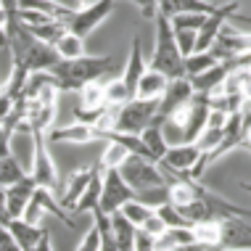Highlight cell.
<instances>
[{
    "label": "cell",
    "mask_w": 251,
    "mask_h": 251,
    "mask_svg": "<svg viewBox=\"0 0 251 251\" xmlns=\"http://www.w3.org/2000/svg\"><path fill=\"white\" fill-rule=\"evenodd\" d=\"M117 69L111 56H85L82 58H72V61H58L50 69V77L56 79V90H74L79 93L85 85L100 82L106 79V74H111Z\"/></svg>",
    "instance_id": "6da1fadb"
},
{
    "label": "cell",
    "mask_w": 251,
    "mask_h": 251,
    "mask_svg": "<svg viewBox=\"0 0 251 251\" xmlns=\"http://www.w3.org/2000/svg\"><path fill=\"white\" fill-rule=\"evenodd\" d=\"M153 22H156V45H153L151 58H148V69L164 74L169 82L185 77V58H182L180 50H177L169 19L161 16V13H156Z\"/></svg>",
    "instance_id": "7a4b0ae2"
},
{
    "label": "cell",
    "mask_w": 251,
    "mask_h": 251,
    "mask_svg": "<svg viewBox=\"0 0 251 251\" xmlns=\"http://www.w3.org/2000/svg\"><path fill=\"white\" fill-rule=\"evenodd\" d=\"M117 172L122 175V180L135 191V196H148L151 191H164L167 188V175L159 169V164L148 161L146 156H135L127 153V159L117 167Z\"/></svg>",
    "instance_id": "3957f363"
},
{
    "label": "cell",
    "mask_w": 251,
    "mask_h": 251,
    "mask_svg": "<svg viewBox=\"0 0 251 251\" xmlns=\"http://www.w3.org/2000/svg\"><path fill=\"white\" fill-rule=\"evenodd\" d=\"M114 5H117V0H87V3H79L77 8L72 11V16L64 22L66 32H72V35L85 40L87 35H93V32L111 16Z\"/></svg>",
    "instance_id": "277c9868"
},
{
    "label": "cell",
    "mask_w": 251,
    "mask_h": 251,
    "mask_svg": "<svg viewBox=\"0 0 251 251\" xmlns=\"http://www.w3.org/2000/svg\"><path fill=\"white\" fill-rule=\"evenodd\" d=\"M156 117H159V100L130 98L127 103H122L117 108L114 132H119V135H140Z\"/></svg>",
    "instance_id": "5b68a950"
},
{
    "label": "cell",
    "mask_w": 251,
    "mask_h": 251,
    "mask_svg": "<svg viewBox=\"0 0 251 251\" xmlns=\"http://www.w3.org/2000/svg\"><path fill=\"white\" fill-rule=\"evenodd\" d=\"M32 135V161H29V175L35 180L37 188H45V191H56L58 188V169H56V161L50 156V143L45 138V132H29Z\"/></svg>",
    "instance_id": "8992f818"
},
{
    "label": "cell",
    "mask_w": 251,
    "mask_h": 251,
    "mask_svg": "<svg viewBox=\"0 0 251 251\" xmlns=\"http://www.w3.org/2000/svg\"><path fill=\"white\" fill-rule=\"evenodd\" d=\"M132 199H138V196H135L132 188L122 180V175L117 169H103V177H100V203H98L100 212L111 217Z\"/></svg>",
    "instance_id": "52a82bcc"
},
{
    "label": "cell",
    "mask_w": 251,
    "mask_h": 251,
    "mask_svg": "<svg viewBox=\"0 0 251 251\" xmlns=\"http://www.w3.org/2000/svg\"><path fill=\"white\" fill-rule=\"evenodd\" d=\"M48 214L58 217L61 222H66L69 227H74V220H72L69 214H66V209H61V203L56 201V196H53L50 191H45V188H37V191L32 193L29 203H26L22 220L26 222V225L43 227V222H45V217H48Z\"/></svg>",
    "instance_id": "ba28073f"
},
{
    "label": "cell",
    "mask_w": 251,
    "mask_h": 251,
    "mask_svg": "<svg viewBox=\"0 0 251 251\" xmlns=\"http://www.w3.org/2000/svg\"><path fill=\"white\" fill-rule=\"evenodd\" d=\"M238 8H241L238 0L225 3V5H214V11L203 19L201 29L196 32V50H212V45L217 43L220 32L225 29V24L235 16V11H238Z\"/></svg>",
    "instance_id": "9c48e42d"
},
{
    "label": "cell",
    "mask_w": 251,
    "mask_h": 251,
    "mask_svg": "<svg viewBox=\"0 0 251 251\" xmlns=\"http://www.w3.org/2000/svg\"><path fill=\"white\" fill-rule=\"evenodd\" d=\"M199 156H201V151L193 143L172 146V148H167L164 159L159 161V169L164 175H172V177H185L188 180V175H191V169L196 167Z\"/></svg>",
    "instance_id": "30bf717a"
},
{
    "label": "cell",
    "mask_w": 251,
    "mask_h": 251,
    "mask_svg": "<svg viewBox=\"0 0 251 251\" xmlns=\"http://www.w3.org/2000/svg\"><path fill=\"white\" fill-rule=\"evenodd\" d=\"M11 61H13L11 66H19V69H24L26 74H35V72H50L61 58H58V53L53 45H45V43H40V40H35L22 56H16Z\"/></svg>",
    "instance_id": "8fae6325"
},
{
    "label": "cell",
    "mask_w": 251,
    "mask_h": 251,
    "mask_svg": "<svg viewBox=\"0 0 251 251\" xmlns=\"http://www.w3.org/2000/svg\"><path fill=\"white\" fill-rule=\"evenodd\" d=\"M3 191H5V220H22L26 203H29L32 193L37 191V185H35V180H32L29 175H24L19 182L3 188Z\"/></svg>",
    "instance_id": "7c38bea8"
},
{
    "label": "cell",
    "mask_w": 251,
    "mask_h": 251,
    "mask_svg": "<svg viewBox=\"0 0 251 251\" xmlns=\"http://www.w3.org/2000/svg\"><path fill=\"white\" fill-rule=\"evenodd\" d=\"M148 69V61L143 56V43H140V37L135 35L132 43H130V53H127V61H125V69H122V85H125L127 96H135V85H138V79L146 74Z\"/></svg>",
    "instance_id": "4fadbf2b"
},
{
    "label": "cell",
    "mask_w": 251,
    "mask_h": 251,
    "mask_svg": "<svg viewBox=\"0 0 251 251\" xmlns=\"http://www.w3.org/2000/svg\"><path fill=\"white\" fill-rule=\"evenodd\" d=\"M45 138H48V143H66V146H85L93 143V140H103L96 127L82 125V122H74V125L66 127H50Z\"/></svg>",
    "instance_id": "5bb4252c"
},
{
    "label": "cell",
    "mask_w": 251,
    "mask_h": 251,
    "mask_svg": "<svg viewBox=\"0 0 251 251\" xmlns=\"http://www.w3.org/2000/svg\"><path fill=\"white\" fill-rule=\"evenodd\" d=\"M230 72H233L230 61H217L212 69L196 74V77H188V79H191L193 93H201V96H214V93L222 90V85H225V79H227Z\"/></svg>",
    "instance_id": "9a60e30c"
},
{
    "label": "cell",
    "mask_w": 251,
    "mask_h": 251,
    "mask_svg": "<svg viewBox=\"0 0 251 251\" xmlns=\"http://www.w3.org/2000/svg\"><path fill=\"white\" fill-rule=\"evenodd\" d=\"M193 98V87H191V79L188 77H180V79H172V82L167 85L164 96L159 98V119H167L169 114L175 111V108L191 103Z\"/></svg>",
    "instance_id": "2e32d148"
},
{
    "label": "cell",
    "mask_w": 251,
    "mask_h": 251,
    "mask_svg": "<svg viewBox=\"0 0 251 251\" xmlns=\"http://www.w3.org/2000/svg\"><path fill=\"white\" fill-rule=\"evenodd\" d=\"M93 172H96V164H90V167H79V169H74L69 177H66L64 191H61V196L56 199V201L61 203V209H74L77 199L82 196V191L87 188V182H90Z\"/></svg>",
    "instance_id": "e0dca14e"
},
{
    "label": "cell",
    "mask_w": 251,
    "mask_h": 251,
    "mask_svg": "<svg viewBox=\"0 0 251 251\" xmlns=\"http://www.w3.org/2000/svg\"><path fill=\"white\" fill-rule=\"evenodd\" d=\"M161 122H164V119L156 117V119L151 122V125H148L146 130L138 135L140 143H143V148H146V159H148V161H153V164H159V161L164 159V153H167V148H169Z\"/></svg>",
    "instance_id": "ac0fdd59"
},
{
    "label": "cell",
    "mask_w": 251,
    "mask_h": 251,
    "mask_svg": "<svg viewBox=\"0 0 251 251\" xmlns=\"http://www.w3.org/2000/svg\"><path fill=\"white\" fill-rule=\"evenodd\" d=\"M156 3V13L172 19V16H182V13H212L214 3L209 0H153Z\"/></svg>",
    "instance_id": "d6986e66"
},
{
    "label": "cell",
    "mask_w": 251,
    "mask_h": 251,
    "mask_svg": "<svg viewBox=\"0 0 251 251\" xmlns=\"http://www.w3.org/2000/svg\"><path fill=\"white\" fill-rule=\"evenodd\" d=\"M167 85H169V79L164 77V74L146 69V74L138 79V85H135V96H132V98H140V100H159L161 96H164Z\"/></svg>",
    "instance_id": "ffe728a7"
},
{
    "label": "cell",
    "mask_w": 251,
    "mask_h": 251,
    "mask_svg": "<svg viewBox=\"0 0 251 251\" xmlns=\"http://www.w3.org/2000/svg\"><path fill=\"white\" fill-rule=\"evenodd\" d=\"M5 230L13 235V241L19 243L22 251H32L37 246V241L43 238L45 227H35V225H26L24 220H8L5 222Z\"/></svg>",
    "instance_id": "44dd1931"
},
{
    "label": "cell",
    "mask_w": 251,
    "mask_h": 251,
    "mask_svg": "<svg viewBox=\"0 0 251 251\" xmlns=\"http://www.w3.org/2000/svg\"><path fill=\"white\" fill-rule=\"evenodd\" d=\"M100 177H103V169L96 164V172H93L87 188L82 191V196L77 199V203H74V212H77V214H85V212L93 214L98 209V203H100Z\"/></svg>",
    "instance_id": "7402d4cb"
},
{
    "label": "cell",
    "mask_w": 251,
    "mask_h": 251,
    "mask_svg": "<svg viewBox=\"0 0 251 251\" xmlns=\"http://www.w3.org/2000/svg\"><path fill=\"white\" fill-rule=\"evenodd\" d=\"M185 243H196L191 227H169L156 238L153 246H156V251H172L177 246H185Z\"/></svg>",
    "instance_id": "603a6c76"
},
{
    "label": "cell",
    "mask_w": 251,
    "mask_h": 251,
    "mask_svg": "<svg viewBox=\"0 0 251 251\" xmlns=\"http://www.w3.org/2000/svg\"><path fill=\"white\" fill-rule=\"evenodd\" d=\"M53 48H56V53H58L61 61L82 58V56H85V40L77 37V35H72V32H64V37H61L58 43L53 45Z\"/></svg>",
    "instance_id": "cb8c5ba5"
},
{
    "label": "cell",
    "mask_w": 251,
    "mask_h": 251,
    "mask_svg": "<svg viewBox=\"0 0 251 251\" xmlns=\"http://www.w3.org/2000/svg\"><path fill=\"white\" fill-rule=\"evenodd\" d=\"M26 175V169L22 167V161L16 159V156H3L0 159V188H8L13 182H19Z\"/></svg>",
    "instance_id": "d4e9b609"
},
{
    "label": "cell",
    "mask_w": 251,
    "mask_h": 251,
    "mask_svg": "<svg viewBox=\"0 0 251 251\" xmlns=\"http://www.w3.org/2000/svg\"><path fill=\"white\" fill-rule=\"evenodd\" d=\"M79 108H103L106 103V90H103V82H90L79 90Z\"/></svg>",
    "instance_id": "484cf974"
},
{
    "label": "cell",
    "mask_w": 251,
    "mask_h": 251,
    "mask_svg": "<svg viewBox=\"0 0 251 251\" xmlns=\"http://www.w3.org/2000/svg\"><path fill=\"white\" fill-rule=\"evenodd\" d=\"M217 61H220V58H217L212 50H196V53H191V56L185 58V77H196V74L212 69Z\"/></svg>",
    "instance_id": "4316f807"
},
{
    "label": "cell",
    "mask_w": 251,
    "mask_h": 251,
    "mask_svg": "<svg viewBox=\"0 0 251 251\" xmlns=\"http://www.w3.org/2000/svg\"><path fill=\"white\" fill-rule=\"evenodd\" d=\"M119 214L125 217L127 222H132L135 227H140V225H143V222L148 220V217L153 214V209L148 206V203H143L140 199H132V201H127L125 206L119 209Z\"/></svg>",
    "instance_id": "83f0119b"
},
{
    "label": "cell",
    "mask_w": 251,
    "mask_h": 251,
    "mask_svg": "<svg viewBox=\"0 0 251 251\" xmlns=\"http://www.w3.org/2000/svg\"><path fill=\"white\" fill-rule=\"evenodd\" d=\"M125 159H127V151H125V148H122L119 143H114V140H106V148H103V153H100L98 167H100V169H117Z\"/></svg>",
    "instance_id": "f1b7e54d"
},
{
    "label": "cell",
    "mask_w": 251,
    "mask_h": 251,
    "mask_svg": "<svg viewBox=\"0 0 251 251\" xmlns=\"http://www.w3.org/2000/svg\"><path fill=\"white\" fill-rule=\"evenodd\" d=\"M153 212L159 214V220H161V222H164V225H167V230H169V227H191V225H188V222H185V217H182V212H180L177 206H172V203H169V201L159 203V206H156Z\"/></svg>",
    "instance_id": "f546056e"
},
{
    "label": "cell",
    "mask_w": 251,
    "mask_h": 251,
    "mask_svg": "<svg viewBox=\"0 0 251 251\" xmlns=\"http://www.w3.org/2000/svg\"><path fill=\"white\" fill-rule=\"evenodd\" d=\"M206 16L209 13H182V16H172L169 24H172V29H193V32H199Z\"/></svg>",
    "instance_id": "4dcf8cb0"
},
{
    "label": "cell",
    "mask_w": 251,
    "mask_h": 251,
    "mask_svg": "<svg viewBox=\"0 0 251 251\" xmlns=\"http://www.w3.org/2000/svg\"><path fill=\"white\" fill-rule=\"evenodd\" d=\"M175 32V43L182 58H188L191 53H196V32L193 29H172Z\"/></svg>",
    "instance_id": "1f68e13d"
},
{
    "label": "cell",
    "mask_w": 251,
    "mask_h": 251,
    "mask_svg": "<svg viewBox=\"0 0 251 251\" xmlns=\"http://www.w3.org/2000/svg\"><path fill=\"white\" fill-rule=\"evenodd\" d=\"M156 238L153 235H148V233H143V230H135V241H132V251H156Z\"/></svg>",
    "instance_id": "d6a6232c"
},
{
    "label": "cell",
    "mask_w": 251,
    "mask_h": 251,
    "mask_svg": "<svg viewBox=\"0 0 251 251\" xmlns=\"http://www.w3.org/2000/svg\"><path fill=\"white\" fill-rule=\"evenodd\" d=\"M140 230H143V233H148V235H153V238H159V235L167 230V225L159 220V214L153 212V214H151V217H148V220L143 222V225H140Z\"/></svg>",
    "instance_id": "836d02e7"
},
{
    "label": "cell",
    "mask_w": 251,
    "mask_h": 251,
    "mask_svg": "<svg viewBox=\"0 0 251 251\" xmlns=\"http://www.w3.org/2000/svg\"><path fill=\"white\" fill-rule=\"evenodd\" d=\"M77 251H100V238H98V230H96V225H93V227L85 233V238L79 241Z\"/></svg>",
    "instance_id": "e575fe53"
},
{
    "label": "cell",
    "mask_w": 251,
    "mask_h": 251,
    "mask_svg": "<svg viewBox=\"0 0 251 251\" xmlns=\"http://www.w3.org/2000/svg\"><path fill=\"white\" fill-rule=\"evenodd\" d=\"M13 106H16V100H13V98H11L5 90H0V125H3V122L11 117Z\"/></svg>",
    "instance_id": "d590c367"
},
{
    "label": "cell",
    "mask_w": 251,
    "mask_h": 251,
    "mask_svg": "<svg viewBox=\"0 0 251 251\" xmlns=\"http://www.w3.org/2000/svg\"><path fill=\"white\" fill-rule=\"evenodd\" d=\"M0 251H22V249H19V243L13 241V235L5 227H0Z\"/></svg>",
    "instance_id": "8d00e7d4"
},
{
    "label": "cell",
    "mask_w": 251,
    "mask_h": 251,
    "mask_svg": "<svg viewBox=\"0 0 251 251\" xmlns=\"http://www.w3.org/2000/svg\"><path fill=\"white\" fill-rule=\"evenodd\" d=\"M11 140H13V132H8L0 125V159H3V156H11Z\"/></svg>",
    "instance_id": "74e56055"
},
{
    "label": "cell",
    "mask_w": 251,
    "mask_h": 251,
    "mask_svg": "<svg viewBox=\"0 0 251 251\" xmlns=\"http://www.w3.org/2000/svg\"><path fill=\"white\" fill-rule=\"evenodd\" d=\"M130 3L138 5L140 13H143V19H153L156 16V3L153 0H130Z\"/></svg>",
    "instance_id": "f35d334b"
},
{
    "label": "cell",
    "mask_w": 251,
    "mask_h": 251,
    "mask_svg": "<svg viewBox=\"0 0 251 251\" xmlns=\"http://www.w3.org/2000/svg\"><path fill=\"white\" fill-rule=\"evenodd\" d=\"M0 8H3V13L11 19L19 13V0H0Z\"/></svg>",
    "instance_id": "ab89813d"
},
{
    "label": "cell",
    "mask_w": 251,
    "mask_h": 251,
    "mask_svg": "<svg viewBox=\"0 0 251 251\" xmlns=\"http://www.w3.org/2000/svg\"><path fill=\"white\" fill-rule=\"evenodd\" d=\"M172 251H209L206 246H201V243H185V246H177Z\"/></svg>",
    "instance_id": "60d3db41"
},
{
    "label": "cell",
    "mask_w": 251,
    "mask_h": 251,
    "mask_svg": "<svg viewBox=\"0 0 251 251\" xmlns=\"http://www.w3.org/2000/svg\"><path fill=\"white\" fill-rule=\"evenodd\" d=\"M0 222H3V225L8 222V220H5V191H3V188H0Z\"/></svg>",
    "instance_id": "b9f144b4"
},
{
    "label": "cell",
    "mask_w": 251,
    "mask_h": 251,
    "mask_svg": "<svg viewBox=\"0 0 251 251\" xmlns=\"http://www.w3.org/2000/svg\"><path fill=\"white\" fill-rule=\"evenodd\" d=\"M5 22H8V16H5L3 8H0V29H5Z\"/></svg>",
    "instance_id": "7bdbcfd3"
},
{
    "label": "cell",
    "mask_w": 251,
    "mask_h": 251,
    "mask_svg": "<svg viewBox=\"0 0 251 251\" xmlns=\"http://www.w3.org/2000/svg\"><path fill=\"white\" fill-rule=\"evenodd\" d=\"M241 188H243L246 193H251V182H241Z\"/></svg>",
    "instance_id": "ee69618b"
}]
</instances>
